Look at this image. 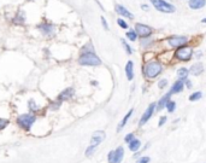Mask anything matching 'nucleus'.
<instances>
[{
  "label": "nucleus",
  "instance_id": "f257e3e1",
  "mask_svg": "<svg viewBox=\"0 0 206 163\" xmlns=\"http://www.w3.org/2000/svg\"><path fill=\"white\" fill-rule=\"evenodd\" d=\"M163 71V64L159 62V61H149V62H146L143 64L142 68V73H143V76L146 79H154L157 77L160 73Z\"/></svg>",
  "mask_w": 206,
  "mask_h": 163
},
{
  "label": "nucleus",
  "instance_id": "f03ea898",
  "mask_svg": "<svg viewBox=\"0 0 206 163\" xmlns=\"http://www.w3.org/2000/svg\"><path fill=\"white\" fill-rule=\"evenodd\" d=\"M78 63L86 66H98L101 64V59L95 55V52H87V53H81L78 58Z\"/></svg>",
  "mask_w": 206,
  "mask_h": 163
},
{
  "label": "nucleus",
  "instance_id": "7ed1b4c3",
  "mask_svg": "<svg viewBox=\"0 0 206 163\" xmlns=\"http://www.w3.org/2000/svg\"><path fill=\"white\" fill-rule=\"evenodd\" d=\"M36 121V116L34 114H22L17 117V125L24 130H30L32 126Z\"/></svg>",
  "mask_w": 206,
  "mask_h": 163
},
{
  "label": "nucleus",
  "instance_id": "20e7f679",
  "mask_svg": "<svg viewBox=\"0 0 206 163\" xmlns=\"http://www.w3.org/2000/svg\"><path fill=\"white\" fill-rule=\"evenodd\" d=\"M192 56H193V47H192V46H187V45L177 48L176 52H175L176 59H178V61H181V62H188V61H191Z\"/></svg>",
  "mask_w": 206,
  "mask_h": 163
},
{
  "label": "nucleus",
  "instance_id": "39448f33",
  "mask_svg": "<svg viewBox=\"0 0 206 163\" xmlns=\"http://www.w3.org/2000/svg\"><path fill=\"white\" fill-rule=\"evenodd\" d=\"M151 2L156 7V10H158L163 13H173L176 11V7L165 0H151Z\"/></svg>",
  "mask_w": 206,
  "mask_h": 163
},
{
  "label": "nucleus",
  "instance_id": "423d86ee",
  "mask_svg": "<svg viewBox=\"0 0 206 163\" xmlns=\"http://www.w3.org/2000/svg\"><path fill=\"white\" fill-rule=\"evenodd\" d=\"M124 158V147L118 146L115 150H111L107 155V161L108 163H122Z\"/></svg>",
  "mask_w": 206,
  "mask_h": 163
},
{
  "label": "nucleus",
  "instance_id": "0eeeda50",
  "mask_svg": "<svg viewBox=\"0 0 206 163\" xmlns=\"http://www.w3.org/2000/svg\"><path fill=\"white\" fill-rule=\"evenodd\" d=\"M189 41V39L187 36H183V35H173L168 37V45L171 47V48H180L184 45H187Z\"/></svg>",
  "mask_w": 206,
  "mask_h": 163
},
{
  "label": "nucleus",
  "instance_id": "6e6552de",
  "mask_svg": "<svg viewBox=\"0 0 206 163\" xmlns=\"http://www.w3.org/2000/svg\"><path fill=\"white\" fill-rule=\"evenodd\" d=\"M154 110H156V103H151L148 105V108L145 110V112L142 114V116H141V119L139 121V127H142V126H145L148 122V120L153 116Z\"/></svg>",
  "mask_w": 206,
  "mask_h": 163
},
{
  "label": "nucleus",
  "instance_id": "1a4fd4ad",
  "mask_svg": "<svg viewBox=\"0 0 206 163\" xmlns=\"http://www.w3.org/2000/svg\"><path fill=\"white\" fill-rule=\"evenodd\" d=\"M135 32L140 37H148L152 34V28L143 24V23H136L135 24Z\"/></svg>",
  "mask_w": 206,
  "mask_h": 163
},
{
  "label": "nucleus",
  "instance_id": "9d476101",
  "mask_svg": "<svg viewBox=\"0 0 206 163\" xmlns=\"http://www.w3.org/2000/svg\"><path fill=\"white\" fill-rule=\"evenodd\" d=\"M105 138H106L105 132H103V130H97V132L93 133V135H92V138H91V144H89V145H92V146H94V147H98V145H100V143H103L104 140H105Z\"/></svg>",
  "mask_w": 206,
  "mask_h": 163
},
{
  "label": "nucleus",
  "instance_id": "9b49d317",
  "mask_svg": "<svg viewBox=\"0 0 206 163\" xmlns=\"http://www.w3.org/2000/svg\"><path fill=\"white\" fill-rule=\"evenodd\" d=\"M37 29L42 33L43 35L50 36V35H52V34L54 33V26H53V24H50V23H42V24H39V26H37Z\"/></svg>",
  "mask_w": 206,
  "mask_h": 163
},
{
  "label": "nucleus",
  "instance_id": "f8f14e48",
  "mask_svg": "<svg viewBox=\"0 0 206 163\" xmlns=\"http://www.w3.org/2000/svg\"><path fill=\"white\" fill-rule=\"evenodd\" d=\"M170 98H171V94H170L169 92H168L167 94H164L163 97L159 99V101L156 104V110H157V111H162V110H163V109L167 106V104H168V103L171 100Z\"/></svg>",
  "mask_w": 206,
  "mask_h": 163
},
{
  "label": "nucleus",
  "instance_id": "ddd939ff",
  "mask_svg": "<svg viewBox=\"0 0 206 163\" xmlns=\"http://www.w3.org/2000/svg\"><path fill=\"white\" fill-rule=\"evenodd\" d=\"M116 12H117L119 16H123V17H125V18L134 19V15H133L128 9H125L123 5H116Z\"/></svg>",
  "mask_w": 206,
  "mask_h": 163
},
{
  "label": "nucleus",
  "instance_id": "4468645a",
  "mask_svg": "<svg viewBox=\"0 0 206 163\" xmlns=\"http://www.w3.org/2000/svg\"><path fill=\"white\" fill-rule=\"evenodd\" d=\"M183 88H184V82L182 81V80H177V81H175L173 82V85L171 86V88H170V91H169V93L170 94H177V93H181L182 91H183Z\"/></svg>",
  "mask_w": 206,
  "mask_h": 163
},
{
  "label": "nucleus",
  "instance_id": "2eb2a0df",
  "mask_svg": "<svg viewBox=\"0 0 206 163\" xmlns=\"http://www.w3.org/2000/svg\"><path fill=\"white\" fill-rule=\"evenodd\" d=\"M74 93H75L74 88H72V87H68V88H65V90L58 96V100H60V101L68 100V99H70L71 97H74Z\"/></svg>",
  "mask_w": 206,
  "mask_h": 163
},
{
  "label": "nucleus",
  "instance_id": "dca6fc26",
  "mask_svg": "<svg viewBox=\"0 0 206 163\" xmlns=\"http://www.w3.org/2000/svg\"><path fill=\"white\" fill-rule=\"evenodd\" d=\"M203 71H204V65H203V63H200V62L194 63V64L191 66V69H189V73H191L192 75H194V76H199Z\"/></svg>",
  "mask_w": 206,
  "mask_h": 163
},
{
  "label": "nucleus",
  "instance_id": "f3484780",
  "mask_svg": "<svg viewBox=\"0 0 206 163\" xmlns=\"http://www.w3.org/2000/svg\"><path fill=\"white\" fill-rule=\"evenodd\" d=\"M125 75L128 81H132L134 79V63L133 61H128L125 64Z\"/></svg>",
  "mask_w": 206,
  "mask_h": 163
},
{
  "label": "nucleus",
  "instance_id": "a211bd4d",
  "mask_svg": "<svg viewBox=\"0 0 206 163\" xmlns=\"http://www.w3.org/2000/svg\"><path fill=\"white\" fill-rule=\"evenodd\" d=\"M188 5L192 10H200L206 5V0H188Z\"/></svg>",
  "mask_w": 206,
  "mask_h": 163
},
{
  "label": "nucleus",
  "instance_id": "6ab92c4d",
  "mask_svg": "<svg viewBox=\"0 0 206 163\" xmlns=\"http://www.w3.org/2000/svg\"><path fill=\"white\" fill-rule=\"evenodd\" d=\"M133 112H134V109H130V110H129V111L125 114V116L123 117V120L121 121V123H119V125H118V127H117V132H121V130L125 127V125L128 123V121H129V119L132 117Z\"/></svg>",
  "mask_w": 206,
  "mask_h": 163
},
{
  "label": "nucleus",
  "instance_id": "aec40b11",
  "mask_svg": "<svg viewBox=\"0 0 206 163\" xmlns=\"http://www.w3.org/2000/svg\"><path fill=\"white\" fill-rule=\"evenodd\" d=\"M128 149L132 151V152H137L140 149H141V141H140V139H134V140H132L129 144H128Z\"/></svg>",
  "mask_w": 206,
  "mask_h": 163
},
{
  "label": "nucleus",
  "instance_id": "412c9836",
  "mask_svg": "<svg viewBox=\"0 0 206 163\" xmlns=\"http://www.w3.org/2000/svg\"><path fill=\"white\" fill-rule=\"evenodd\" d=\"M188 75H189V69H187V68H180V69L177 70L178 80H182L183 82L188 79Z\"/></svg>",
  "mask_w": 206,
  "mask_h": 163
},
{
  "label": "nucleus",
  "instance_id": "4be33fe9",
  "mask_svg": "<svg viewBox=\"0 0 206 163\" xmlns=\"http://www.w3.org/2000/svg\"><path fill=\"white\" fill-rule=\"evenodd\" d=\"M201 97H203V93L200 91H198V92H194V93H192L189 96V100L191 101H197V100H200Z\"/></svg>",
  "mask_w": 206,
  "mask_h": 163
},
{
  "label": "nucleus",
  "instance_id": "5701e85b",
  "mask_svg": "<svg viewBox=\"0 0 206 163\" xmlns=\"http://www.w3.org/2000/svg\"><path fill=\"white\" fill-rule=\"evenodd\" d=\"M87 52H94V48H93V45L91 42H88L86 46L82 47L81 50V53H87Z\"/></svg>",
  "mask_w": 206,
  "mask_h": 163
},
{
  "label": "nucleus",
  "instance_id": "b1692460",
  "mask_svg": "<svg viewBox=\"0 0 206 163\" xmlns=\"http://www.w3.org/2000/svg\"><path fill=\"white\" fill-rule=\"evenodd\" d=\"M127 37L130 40V41H135L137 39V34H136V32L135 30H133V29H130L129 32H127Z\"/></svg>",
  "mask_w": 206,
  "mask_h": 163
},
{
  "label": "nucleus",
  "instance_id": "393cba45",
  "mask_svg": "<svg viewBox=\"0 0 206 163\" xmlns=\"http://www.w3.org/2000/svg\"><path fill=\"white\" fill-rule=\"evenodd\" d=\"M165 108H167L168 112H170V114H171V112H173V111L176 110V103H175L173 100H170V101L167 104V106H165Z\"/></svg>",
  "mask_w": 206,
  "mask_h": 163
},
{
  "label": "nucleus",
  "instance_id": "a878e982",
  "mask_svg": "<svg viewBox=\"0 0 206 163\" xmlns=\"http://www.w3.org/2000/svg\"><path fill=\"white\" fill-rule=\"evenodd\" d=\"M153 44V41L151 40V39H142L141 40V46L143 47V48H148V47H151V45Z\"/></svg>",
  "mask_w": 206,
  "mask_h": 163
},
{
  "label": "nucleus",
  "instance_id": "bb28decb",
  "mask_svg": "<svg viewBox=\"0 0 206 163\" xmlns=\"http://www.w3.org/2000/svg\"><path fill=\"white\" fill-rule=\"evenodd\" d=\"M121 41H122V45H123V47H124L125 52H127L128 55H132V53H133V50H132V47H130V46L128 45V42H127V41H125L124 39H122Z\"/></svg>",
  "mask_w": 206,
  "mask_h": 163
},
{
  "label": "nucleus",
  "instance_id": "cd10ccee",
  "mask_svg": "<svg viewBox=\"0 0 206 163\" xmlns=\"http://www.w3.org/2000/svg\"><path fill=\"white\" fill-rule=\"evenodd\" d=\"M97 150V147H94V146H92V145H89L87 149H86V152H84V155L87 156V157H89V156H92L93 154H94V151Z\"/></svg>",
  "mask_w": 206,
  "mask_h": 163
},
{
  "label": "nucleus",
  "instance_id": "c85d7f7f",
  "mask_svg": "<svg viewBox=\"0 0 206 163\" xmlns=\"http://www.w3.org/2000/svg\"><path fill=\"white\" fill-rule=\"evenodd\" d=\"M135 139V134L134 133H129V134H127L125 136H124V143H127V144H129L132 140H134Z\"/></svg>",
  "mask_w": 206,
  "mask_h": 163
},
{
  "label": "nucleus",
  "instance_id": "c756f323",
  "mask_svg": "<svg viewBox=\"0 0 206 163\" xmlns=\"http://www.w3.org/2000/svg\"><path fill=\"white\" fill-rule=\"evenodd\" d=\"M151 162V158L148 156H141L136 160V163H149Z\"/></svg>",
  "mask_w": 206,
  "mask_h": 163
},
{
  "label": "nucleus",
  "instance_id": "7c9ffc66",
  "mask_svg": "<svg viewBox=\"0 0 206 163\" xmlns=\"http://www.w3.org/2000/svg\"><path fill=\"white\" fill-rule=\"evenodd\" d=\"M9 123H10V121H9V120H6V119H1V117H0V130L4 129V128H6V126H9Z\"/></svg>",
  "mask_w": 206,
  "mask_h": 163
},
{
  "label": "nucleus",
  "instance_id": "2f4dec72",
  "mask_svg": "<svg viewBox=\"0 0 206 163\" xmlns=\"http://www.w3.org/2000/svg\"><path fill=\"white\" fill-rule=\"evenodd\" d=\"M28 106H29V110H30V111H36V110L39 109V108L36 106V104H35V101L33 99L28 101Z\"/></svg>",
  "mask_w": 206,
  "mask_h": 163
},
{
  "label": "nucleus",
  "instance_id": "473e14b6",
  "mask_svg": "<svg viewBox=\"0 0 206 163\" xmlns=\"http://www.w3.org/2000/svg\"><path fill=\"white\" fill-rule=\"evenodd\" d=\"M117 23H118V26H119L121 28H123V29H127V28H128L127 22H125L124 19H122V18H118V19H117Z\"/></svg>",
  "mask_w": 206,
  "mask_h": 163
},
{
  "label": "nucleus",
  "instance_id": "72a5a7b5",
  "mask_svg": "<svg viewBox=\"0 0 206 163\" xmlns=\"http://www.w3.org/2000/svg\"><path fill=\"white\" fill-rule=\"evenodd\" d=\"M167 86H168V80H167V79H162V80L158 82V87H159L160 90L165 88Z\"/></svg>",
  "mask_w": 206,
  "mask_h": 163
},
{
  "label": "nucleus",
  "instance_id": "f704fd0d",
  "mask_svg": "<svg viewBox=\"0 0 206 163\" xmlns=\"http://www.w3.org/2000/svg\"><path fill=\"white\" fill-rule=\"evenodd\" d=\"M62 103H63V101H60V100H58V99H57L56 101H53V103L51 104V109H52V110H56V109H58V108L60 106V104H62Z\"/></svg>",
  "mask_w": 206,
  "mask_h": 163
},
{
  "label": "nucleus",
  "instance_id": "c9c22d12",
  "mask_svg": "<svg viewBox=\"0 0 206 163\" xmlns=\"http://www.w3.org/2000/svg\"><path fill=\"white\" fill-rule=\"evenodd\" d=\"M167 121H168V117H167V116H162V117L159 119V122H158V126H159V127H162V126H164Z\"/></svg>",
  "mask_w": 206,
  "mask_h": 163
},
{
  "label": "nucleus",
  "instance_id": "e433bc0d",
  "mask_svg": "<svg viewBox=\"0 0 206 163\" xmlns=\"http://www.w3.org/2000/svg\"><path fill=\"white\" fill-rule=\"evenodd\" d=\"M184 86L188 88V90H191V88H193V83H192V81L189 80V79H187L186 81H184Z\"/></svg>",
  "mask_w": 206,
  "mask_h": 163
},
{
  "label": "nucleus",
  "instance_id": "4c0bfd02",
  "mask_svg": "<svg viewBox=\"0 0 206 163\" xmlns=\"http://www.w3.org/2000/svg\"><path fill=\"white\" fill-rule=\"evenodd\" d=\"M100 19H101V23H103L104 29H105V30H108V26H107V22H106V19H105L104 17H101Z\"/></svg>",
  "mask_w": 206,
  "mask_h": 163
},
{
  "label": "nucleus",
  "instance_id": "58836bf2",
  "mask_svg": "<svg viewBox=\"0 0 206 163\" xmlns=\"http://www.w3.org/2000/svg\"><path fill=\"white\" fill-rule=\"evenodd\" d=\"M141 7L143 9V11H148V10H149L148 5H146V4H142V5H141Z\"/></svg>",
  "mask_w": 206,
  "mask_h": 163
},
{
  "label": "nucleus",
  "instance_id": "ea45409f",
  "mask_svg": "<svg viewBox=\"0 0 206 163\" xmlns=\"http://www.w3.org/2000/svg\"><path fill=\"white\" fill-rule=\"evenodd\" d=\"M201 23H206V18H204V19H201Z\"/></svg>",
  "mask_w": 206,
  "mask_h": 163
}]
</instances>
